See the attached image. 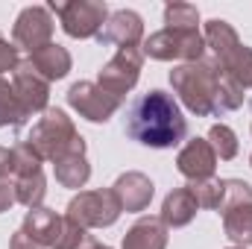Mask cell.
<instances>
[{
	"label": "cell",
	"instance_id": "obj_25",
	"mask_svg": "<svg viewBox=\"0 0 252 249\" xmlns=\"http://www.w3.org/2000/svg\"><path fill=\"white\" fill-rule=\"evenodd\" d=\"M208 144H211V150L217 153L220 161H232L238 156V135L226 124H214L208 129Z\"/></svg>",
	"mask_w": 252,
	"mask_h": 249
},
{
	"label": "cell",
	"instance_id": "obj_33",
	"mask_svg": "<svg viewBox=\"0 0 252 249\" xmlns=\"http://www.w3.org/2000/svg\"><path fill=\"white\" fill-rule=\"evenodd\" d=\"M9 173H12V150L0 147V182H3Z\"/></svg>",
	"mask_w": 252,
	"mask_h": 249
},
{
	"label": "cell",
	"instance_id": "obj_36",
	"mask_svg": "<svg viewBox=\"0 0 252 249\" xmlns=\"http://www.w3.org/2000/svg\"><path fill=\"white\" fill-rule=\"evenodd\" d=\"M250 164H252V156H250Z\"/></svg>",
	"mask_w": 252,
	"mask_h": 249
},
{
	"label": "cell",
	"instance_id": "obj_34",
	"mask_svg": "<svg viewBox=\"0 0 252 249\" xmlns=\"http://www.w3.org/2000/svg\"><path fill=\"white\" fill-rule=\"evenodd\" d=\"M76 249H112V247H106V244H100V241H94V238L88 235V238H85V241H82Z\"/></svg>",
	"mask_w": 252,
	"mask_h": 249
},
{
	"label": "cell",
	"instance_id": "obj_20",
	"mask_svg": "<svg viewBox=\"0 0 252 249\" xmlns=\"http://www.w3.org/2000/svg\"><path fill=\"white\" fill-rule=\"evenodd\" d=\"M223 232L235 247L252 249V205L235 208L229 214H223Z\"/></svg>",
	"mask_w": 252,
	"mask_h": 249
},
{
	"label": "cell",
	"instance_id": "obj_29",
	"mask_svg": "<svg viewBox=\"0 0 252 249\" xmlns=\"http://www.w3.org/2000/svg\"><path fill=\"white\" fill-rule=\"evenodd\" d=\"M88 238V229H82L79 223H73L70 217H64V226H62V238H59V244L56 249H76L82 241Z\"/></svg>",
	"mask_w": 252,
	"mask_h": 249
},
{
	"label": "cell",
	"instance_id": "obj_18",
	"mask_svg": "<svg viewBox=\"0 0 252 249\" xmlns=\"http://www.w3.org/2000/svg\"><path fill=\"white\" fill-rule=\"evenodd\" d=\"M202 38H205V47L214 53L217 62H223L226 56H232V53L241 47V38H238L235 27H232L229 21H223V18H211V21L205 24Z\"/></svg>",
	"mask_w": 252,
	"mask_h": 249
},
{
	"label": "cell",
	"instance_id": "obj_2",
	"mask_svg": "<svg viewBox=\"0 0 252 249\" xmlns=\"http://www.w3.org/2000/svg\"><path fill=\"white\" fill-rule=\"evenodd\" d=\"M223 82H226V73H223L217 59H199V62L176 64L170 70L173 94L196 118H223V112H220Z\"/></svg>",
	"mask_w": 252,
	"mask_h": 249
},
{
	"label": "cell",
	"instance_id": "obj_27",
	"mask_svg": "<svg viewBox=\"0 0 252 249\" xmlns=\"http://www.w3.org/2000/svg\"><path fill=\"white\" fill-rule=\"evenodd\" d=\"M41 164H44V158L27 144V141H21V144H15L12 147V173L15 176H30V173H38L41 170Z\"/></svg>",
	"mask_w": 252,
	"mask_h": 249
},
{
	"label": "cell",
	"instance_id": "obj_1",
	"mask_svg": "<svg viewBox=\"0 0 252 249\" xmlns=\"http://www.w3.org/2000/svg\"><path fill=\"white\" fill-rule=\"evenodd\" d=\"M124 129L132 141H138L144 147L167 150V147H176L179 141H185L188 121L173 94H167L164 88H150L147 94H138L129 103Z\"/></svg>",
	"mask_w": 252,
	"mask_h": 249
},
{
	"label": "cell",
	"instance_id": "obj_21",
	"mask_svg": "<svg viewBox=\"0 0 252 249\" xmlns=\"http://www.w3.org/2000/svg\"><path fill=\"white\" fill-rule=\"evenodd\" d=\"M220 67H223V73H226V76H232L244 91L252 88V47L241 44L232 56H226V59L220 62Z\"/></svg>",
	"mask_w": 252,
	"mask_h": 249
},
{
	"label": "cell",
	"instance_id": "obj_31",
	"mask_svg": "<svg viewBox=\"0 0 252 249\" xmlns=\"http://www.w3.org/2000/svg\"><path fill=\"white\" fill-rule=\"evenodd\" d=\"M15 202H18V196H15V182H6V179H3V182H0V214L9 211Z\"/></svg>",
	"mask_w": 252,
	"mask_h": 249
},
{
	"label": "cell",
	"instance_id": "obj_32",
	"mask_svg": "<svg viewBox=\"0 0 252 249\" xmlns=\"http://www.w3.org/2000/svg\"><path fill=\"white\" fill-rule=\"evenodd\" d=\"M9 249H44L41 244H35L24 229H18L15 235H12V241H9Z\"/></svg>",
	"mask_w": 252,
	"mask_h": 249
},
{
	"label": "cell",
	"instance_id": "obj_6",
	"mask_svg": "<svg viewBox=\"0 0 252 249\" xmlns=\"http://www.w3.org/2000/svg\"><path fill=\"white\" fill-rule=\"evenodd\" d=\"M47 9L59 15L62 30L70 38H97L109 18V6L103 0H64V3L53 0Z\"/></svg>",
	"mask_w": 252,
	"mask_h": 249
},
{
	"label": "cell",
	"instance_id": "obj_26",
	"mask_svg": "<svg viewBox=\"0 0 252 249\" xmlns=\"http://www.w3.org/2000/svg\"><path fill=\"white\" fill-rule=\"evenodd\" d=\"M164 24L167 30H199V9L193 3H167Z\"/></svg>",
	"mask_w": 252,
	"mask_h": 249
},
{
	"label": "cell",
	"instance_id": "obj_19",
	"mask_svg": "<svg viewBox=\"0 0 252 249\" xmlns=\"http://www.w3.org/2000/svg\"><path fill=\"white\" fill-rule=\"evenodd\" d=\"M53 176L62 187H85L91 179V164L85 156H64L53 161Z\"/></svg>",
	"mask_w": 252,
	"mask_h": 249
},
{
	"label": "cell",
	"instance_id": "obj_22",
	"mask_svg": "<svg viewBox=\"0 0 252 249\" xmlns=\"http://www.w3.org/2000/svg\"><path fill=\"white\" fill-rule=\"evenodd\" d=\"M44 193H47V179H44L41 170L15 179V196H18V202L27 205V208H41Z\"/></svg>",
	"mask_w": 252,
	"mask_h": 249
},
{
	"label": "cell",
	"instance_id": "obj_5",
	"mask_svg": "<svg viewBox=\"0 0 252 249\" xmlns=\"http://www.w3.org/2000/svg\"><path fill=\"white\" fill-rule=\"evenodd\" d=\"M121 202L115 196L112 187H100V190H79L70 202H67V214L73 223H79L82 229H109L118 223L121 217Z\"/></svg>",
	"mask_w": 252,
	"mask_h": 249
},
{
	"label": "cell",
	"instance_id": "obj_10",
	"mask_svg": "<svg viewBox=\"0 0 252 249\" xmlns=\"http://www.w3.org/2000/svg\"><path fill=\"white\" fill-rule=\"evenodd\" d=\"M12 88L24 106L27 115H35V112H47V103H50V82L32 67V62H21L12 70Z\"/></svg>",
	"mask_w": 252,
	"mask_h": 249
},
{
	"label": "cell",
	"instance_id": "obj_28",
	"mask_svg": "<svg viewBox=\"0 0 252 249\" xmlns=\"http://www.w3.org/2000/svg\"><path fill=\"white\" fill-rule=\"evenodd\" d=\"M190 193L196 199L199 208H208V211H217L220 205V196H223V179H205V182H193Z\"/></svg>",
	"mask_w": 252,
	"mask_h": 249
},
{
	"label": "cell",
	"instance_id": "obj_12",
	"mask_svg": "<svg viewBox=\"0 0 252 249\" xmlns=\"http://www.w3.org/2000/svg\"><path fill=\"white\" fill-rule=\"evenodd\" d=\"M176 170L193 182H205V179H214V170H217V153L211 150L208 138H190L188 144L179 150L176 156Z\"/></svg>",
	"mask_w": 252,
	"mask_h": 249
},
{
	"label": "cell",
	"instance_id": "obj_8",
	"mask_svg": "<svg viewBox=\"0 0 252 249\" xmlns=\"http://www.w3.org/2000/svg\"><path fill=\"white\" fill-rule=\"evenodd\" d=\"M67 106H70L79 118H85L88 124H106V121L115 118V112L124 106V100L112 97V94L103 91L97 82L79 79V82H73V85L67 88Z\"/></svg>",
	"mask_w": 252,
	"mask_h": 249
},
{
	"label": "cell",
	"instance_id": "obj_35",
	"mask_svg": "<svg viewBox=\"0 0 252 249\" xmlns=\"http://www.w3.org/2000/svg\"><path fill=\"white\" fill-rule=\"evenodd\" d=\"M229 249H244V247H229Z\"/></svg>",
	"mask_w": 252,
	"mask_h": 249
},
{
	"label": "cell",
	"instance_id": "obj_11",
	"mask_svg": "<svg viewBox=\"0 0 252 249\" xmlns=\"http://www.w3.org/2000/svg\"><path fill=\"white\" fill-rule=\"evenodd\" d=\"M100 44H115L118 50L126 47H138L144 44V21L138 12L132 9H118V12H109L100 35H97Z\"/></svg>",
	"mask_w": 252,
	"mask_h": 249
},
{
	"label": "cell",
	"instance_id": "obj_13",
	"mask_svg": "<svg viewBox=\"0 0 252 249\" xmlns=\"http://www.w3.org/2000/svg\"><path fill=\"white\" fill-rule=\"evenodd\" d=\"M112 190H115V196H118V202H121L124 211L138 214V211H147V208H150L153 193H156V185H153L150 176H144V173H138V170H126V173H121V176L115 179Z\"/></svg>",
	"mask_w": 252,
	"mask_h": 249
},
{
	"label": "cell",
	"instance_id": "obj_24",
	"mask_svg": "<svg viewBox=\"0 0 252 249\" xmlns=\"http://www.w3.org/2000/svg\"><path fill=\"white\" fill-rule=\"evenodd\" d=\"M244 205H252V185L244 179H223V196H220L217 211L229 214V211L244 208Z\"/></svg>",
	"mask_w": 252,
	"mask_h": 249
},
{
	"label": "cell",
	"instance_id": "obj_23",
	"mask_svg": "<svg viewBox=\"0 0 252 249\" xmlns=\"http://www.w3.org/2000/svg\"><path fill=\"white\" fill-rule=\"evenodd\" d=\"M27 118H30V115L24 112V106H21V100H18V94H15V88H12V82L0 76V129H6V126H21Z\"/></svg>",
	"mask_w": 252,
	"mask_h": 249
},
{
	"label": "cell",
	"instance_id": "obj_9",
	"mask_svg": "<svg viewBox=\"0 0 252 249\" xmlns=\"http://www.w3.org/2000/svg\"><path fill=\"white\" fill-rule=\"evenodd\" d=\"M53 12L47 6H27L21 9V15L15 18L12 27V44L18 50H41L53 41Z\"/></svg>",
	"mask_w": 252,
	"mask_h": 249
},
{
	"label": "cell",
	"instance_id": "obj_4",
	"mask_svg": "<svg viewBox=\"0 0 252 249\" xmlns=\"http://www.w3.org/2000/svg\"><path fill=\"white\" fill-rule=\"evenodd\" d=\"M141 53L156 62H199L205 59V38L199 30H158L144 38Z\"/></svg>",
	"mask_w": 252,
	"mask_h": 249
},
{
	"label": "cell",
	"instance_id": "obj_17",
	"mask_svg": "<svg viewBox=\"0 0 252 249\" xmlns=\"http://www.w3.org/2000/svg\"><path fill=\"white\" fill-rule=\"evenodd\" d=\"M30 62H32V67H35L47 82H59V79H64V76L70 73L73 59H70L67 47L56 44V41H50L47 47H41V50L30 53Z\"/></svg>",
	"mask_w": 252,
	"mask_h": 249
},
{
	"label": "cell",
	"instance_id": "obj_15",
	"mask_svg": "<svg viewBox=\"0 0 252 249\" xmlns=\"http://www.w3.org/2000/svg\"><path fill=\"white\" fill-rule=\"evenodd\" d=\"M121 249H167V226L161 217H138L124 235Z\"/></svg>",
	"mask_w": 252,
	"mask_h": 249
},
{
	"label": "cell",
	"instance_id": "obj_16",
	"mask_svg": "<svg viewBox=\"0 0 252 249\" xmlns=\"http://www.w3.org/2000/svg\"><path fill=\"white\" fill-rule=\"evenodd\" d=\"M196 211H199V205H196V199L190 193V185H182V187H173L164 196L158 217H161V223L167 229H182V226H188L190 220L196 217Z\"/></svg>",
	"mask_w": 252,
	"mask_h": 249
},
{
	"label": "cell",
	"instance_id": "obj_14",
	"mask_svg": "<svg viewBox=\"0 0 252 249\" xmlns=\"http://www.w3.org/2000/svg\"><path fill=\"white\" fill-rule=\"evenodd\" d=\"M62 226H64L62 214H56V211H50V208L41 205V208H30V211H27L21 229H24L35 244H41L44 249H56L59 238H62Z\"/></svg>",
	"mask_w": 252,
	"mask_h": 249
},
{
	"label": "cell",
	"instance_id": "obj_7",
	"mask_svg": "<svg viewBox=\"0 0 252 249\" xmlns=\"http://www.w3.org/2000/svg\"><path fill=\"white\" fill-rule=\"evenodd\" d=\"M141 67H144V53H141V47L118 50L109 62L100 67L97 85H100L103 91H109L112 97L124 100L126 94L135 88V82H138V76H141Z\"/></svg>",
	"mask_w": 252,
	"mask_h": 249
},
{
	"label": "cell",
	"instance_id": "obj_3",
	"mask_svg": "<svg viewBox=\"0 0 252 249\" xmlns=\"http://www.w3.org/2000/svg\"><path fill=\"white\" fill-rule=\"evenodd\" d=\"M24 141L44 161H59L64 156H85V138L76 132L73 121L62 109H47L24 135Z\"/></svg>",
	"mask_w": 252,
	"mask_h": 249
},
{
	"label": "cell",
	"instance_id": "obj_30",
	"mask_svg": "<svg viewBox=\"0 0 252 249\" xmlns=\"http://www.w3.org/2000/svg\"><path fill=\"white\" fill-rule=\"evenodd\" d=\"M18 64H21V59H18V47L0 35V76H3L6 70H15Z\"/></svg>",
	"mask_w": 252,
	"mask_h": 249
}]
</instances>
